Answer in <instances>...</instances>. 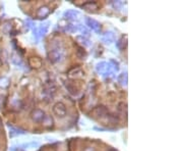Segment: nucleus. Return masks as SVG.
Instances as JSON below:
<instances>
[{"mask_svg":"<svg viewBox=\"0 0 183 151\" xmlns=\"http://www.w3.org/2000/svg\"><path fill=\"white\" fill-rule=\"evenodd\" d=\"M119 82H120L122 85H126V83H127V76H126V73H123V75L119 77Z\"/></svg>","mask_w":183,"mask_h":151,"instance_id":"nucleus-12","label":"nucleus"},{"mask_svg":"<svg viewBox=\"0 0 183 151\" xmlns=\"http://www.w3.org/2000/svg\"><path fill=\"white\" fill-rule=\"evenodd\" d=\"M8 85V81H7V79H5V78H0V87H7Z\"/></svg>","mask_w":183,"mask_h":151,"instance_id":"nucleus-15","label":"nucleus"},{"mask_svg":"<svg viewBox=\"0 0 183 151\" xmlns=\"http://www.w3.org/2000/svg\"><path fill=\"white\" fill-rule=\"evenodd\" d=\"M66 89H67V91L69 92V93H70L71 94V95H78V88H76V87H75V85H73V84L72 83H70V82H69V83H66Z\"/></svg>","mask_w":183,"mask_h":151,"instance_id":"nucleus-7","label":"nucleus"},{"mask_svg":"<svg viewBox=\"0 0 183 151\" xmlns=\"http://www.w3.org/2000/svg\"><path fill=\"white\" fill-rule=\"evenodd\" d=\"M78 41H81V40H82V44H85L86 46H89L90 45V41H89V40L88 39H86V38H85V37H82V36H78Z\"/></svg>","mask_w":183,"mask_h":151,"instance_id":"nucleus-13","label":"nucleus"},{"mask_svg":"<svg viewBox=\"0 0 183 151\" xmlns=\"http://www.w3.org/2000/svg\"><path fill=\"white\" fill-rule=\"evenodd\" d=\"M49 13H50V9L48 6H42V7H40L38 9V11H37V15H38L39 18H45Z\"/></svg>","mask_w":183,"mask_h":151,"instance_id":"nucleus-6","label":"nucleus"},{"mask_svg":"<svg viewBox=\"0 0 183 151\" xmlns=\"http://www.w3.org/2000/svg\"><path fill=\"white\" fill-rule=\"evenodd\" d=\"M103 40H104L106 43H111L113 42V40H114V35H113L112 33H106V35L104 36Z\"/></svg>","mask_w":183,"mask_h":151,"instance_id":"nucleus-10","label":"nucleus"},{"mask_svg":"<svg viewBox=\"0 0 183 151\" xmlns=\"http://www.w3.org/2000/svg\"><path fill=\"white\" fill-rule=\"evenodd\" d=\"M47 30H48V25H46V26H41L39 29H37L36 30V36L38 37H41V36H44L45 35V33L47 32Z\"/></svg>","mask_w":183,"mask_h":151,"instance_id":"nucleus-8","label":"nucleus"},{"mask_svg":"<svg viewBox=\"0 0 183 151\" xmlns=\"http://www.w3.org/2000/svg\"><path fill=\"white\" fill-rule=\"evenodd\" d=\"M86 51L82 48H78V57H81V58H84L86 57Z\"/></svg>","mask_w":183,"mask_h":151,"instance_id":"nucleus-14","label":"nucleus"},{"mask_svg":"<svg viewBox=\"0 0 183 151\" xmlns=\"http://www.w3.org/2000/svg\"><path fill=\"white\" fill-rule=\"evenodd\" d=\"M91 115L94 117H104L109 115V110L107 107L104 105H99V106H96L95 108L92 110Z\"/></svg>","mask_w":183,"mask_h":151,"instance_id":"nucleus-1","label":"nucleus"},{"mask_svg":"<svg viewBox=\"0 0 183 151\" xmlns=\"http://www.w3.org/2000/svg\"><path fill=\"white\" fill-rule=\"evenodd\" d=\"M86 25H88L90 28H92V30H94V31L99 32L100 30H101V25H100V23L97 21H95V19H86Z\"/></svg>","mask_w":183,"mask_h":151,"instance_id":"nucleus-4","label":"nucleus"},{"mask_svg":"<svg viewBox=\"0 0 183 151\" xmlns=\"http://www.w3.org/2000/svg\"><path fill=\"white\" fill-rule=\"evenodd\" d=\"M31 117H32V120H34L35 123H42L43 120H44V117H45V112L43 111V110H41V109L37 108V109L33 110V111H32Z\"/></svg>","mask_w":183,"mask_h":151,"instance_id":"nucleus-3","label":"nucleus"},{"mask_svg":"<svg viewBox=\"0 0 183 151\" xmlns=\"http://www.w3.org/2000/svg\"><path fill=\"white\" fill-rule=\"evenodd\" d=\"M49 58L52 62H58L61 59V54L58 50H52L49 53Z\"/></svg>","mask_w":183,"mask_h":151,"instance_id":"nucleus-5","label":"nucleus"},{"mask_svg":"<svg viewBox=\"0 0 183 151\" xmlns=\"http://www.w3.org/2000/svg\"><path fill=\"white\" fill-rule=\"evenodd\" d=\"M109 151H117V150H115V149H110Z\"/></svg>","mask_w":183,"mask_h":151,"instance_id":"nucleus-16","label":"nucleus"},{"mask_svg":"<svg viewBox=\"0 0 183 151\" xmlns=\"http://www.w3.org/2000/svg\"><path fill=\"white\" fill-rule=\"evenodd\" d=\"M78 13L74 11V10H69L67 12H65V16L66 19H76V16H78Z\"/></svg>","mask_w":183,"mask_h":151,"instance_id":"nucleus-11","label":"nucleus"},{"mask_svg":"<svg viewBox=\"0 0 183 151\" xmlns=\"http://www.w3.org/2000/svg\"><path fill=\"white\" fill-rule=\"evenodd\" d=\"M53 112H54L55 115H57L58 117H64L67 113V110H66V106L63 104L62 102H57L56 104L53 106Z\"/></svg>","mask_w":183,"mask_h":151,"instance_id":"nucleus-2","label":"nucleus"},{"mask_svg":"<svg viewBox=\"0 0 183 151\" xmlns=\"http://www.w3.org/2000/svg\"><path fill=\"white\" fill-rule=\"evenodd\" d=\"M42 123H43V125H44L45 127L50 128V127L53 126V119L51 116H49V115H45L44 120H43Z\"/></svg>","mask_w":183,"mask_h":151,"instance_id":"nucleus-9","label":"nucleus"}]
</instances>
